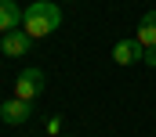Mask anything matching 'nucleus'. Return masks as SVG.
<instances>
[{"label":"nucleus","mask_w":156,"mask_h":137,"mask_svg":"<svg viewBox=\"0 0 156 137\" xmlns=\"http://www.w3.org/2000/svg\"><path fill=\"white\" fill-rule=\"evenodd\" d=\"M58 25H62V7H58L55 0H37V4H29L26 15H22V29L33 36V40L51 36Z\"/></svg>","instance_id":"obj_1"},{"label":"nucleus","mask_w":156,"mask_h":137,"mask_svg":"<svg viewBox=\"0 0 156 137\" xmlns=\"http://www.w3.org/2000/svg\"><path fill=\"white\" fill-rule=\"evenodd\" d=\"M44 87H47V79H44V72L40 68H22L18 76H15V87H11V98H22V101H33L44 94Z\"/></svg>","instance_id":"obj_2"},{"label":"nucleus","mask_w":156,"mask_h":137,"mask_svg":"<svg viewBox=\"0 0 156 137\" xmlns=\"http://www.w3.org/2000/svg\"><path fill=\"white\" fill-rule=\"evenodd\" d=\"M142 58H145V47H142L138 40H116V43H113V62H116V65L127 68V65H138Z\"/></svg>","instance_id":"obj_3"},{"label":"nucleus","mask_w":156,"mask_h":137,"mask_svg":"<svg viewBox=\"0 0 156 137\" xmlns=\"http://www.w3.org/2000/svg\"><path fill=\"white\" fill-rule=\"evenodd\" d=\"M33 101H22V98H7V101L0 105V119L7 123V126H22L29 115H33Z\"/></svg>","instance_id":"obj_4"},{"label":"nucleus","mask_w":156,"mask_h":137,"mask_svg":"<svg viewBox=\"0 0 156 137\" xmlns=\"http://www.w3.org/2000/svg\"><path fill=\"white\" fill-rule=\"evenodd\" d=\"M29 47H33V36L26 33V29H11V33H4V40H0V51L7 58H22Z\"/></svg>","instance_id":"obj_5"},{"label":"nucleus","mask_w":156,"mask_h":137,"mask_svg":"<svg viewBox=\"0 0 156 137\" xmlns=\"http://www.w3.org/2000/svg\"><path fill=\"white\" fill-rule=\"evenodd\" d=\"M22 15H26V7H18L15 0H0V36L11 29H22Z\"/></svg>","instance_id":"obj_6"},{"label":"nucleus","mask_w":156,"mask_h":137,"mask_svg":"<svg viewBox=\"0 0 156 137\" xmlns=\"http://www.w3.org/2000/svg\"><path fill=\"white\" fill-rule=\"evenodd\" d=\"M134 40H138L142 47H156V11H145V15H142Z\"/></svg>","instance_id":"obj_7"},{"label":"nucleus","mask_w":156,"mask_h":137,"mask_svg":"<svg viewBox=\"0 0 156 137\" xmlns=\"http://www.w3.org/2000/svg\"><path fill=\"white\" fill-rule=\"evenodd\" d=\"M142 62H145V65H153V68H156V47H145V58H142Z\"/></svg>","instance_id":"obj_8"},{"label":"nucleus","mask_w":156,"mask_h":137,"mask_svg":"<svg viewBox=\"0 0 156 137\" xmlns=\"http://www.w3.org/2000/svg\"><path fill=\"white\" fill-rule=\"evenodd\" d=\"M62 137H69V134H62Z\"/></svg>","instance_id":"obj_9"}]
</instances>
